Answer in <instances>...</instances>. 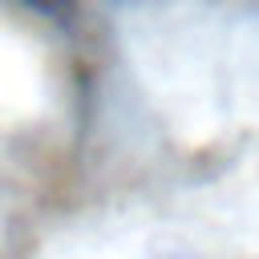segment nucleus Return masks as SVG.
Returning <instances> with one entry per match:
<instances>
[{
    "label": "nucleus",
    "instance_id": "nucleus-1",
    "mask_svg": "<svg viewBox=\"0 0 259 259\" xmlns=\"http://www.w3.org/2000/svg\"><path fill=\"white\" fill-rule=\"evenodd\" d=\"M24 4H36L40 12H49V16H69V0H24Z\"/></svg>",
    "mask_w": 259,
    "mask_h": 259
}]
</instances>
